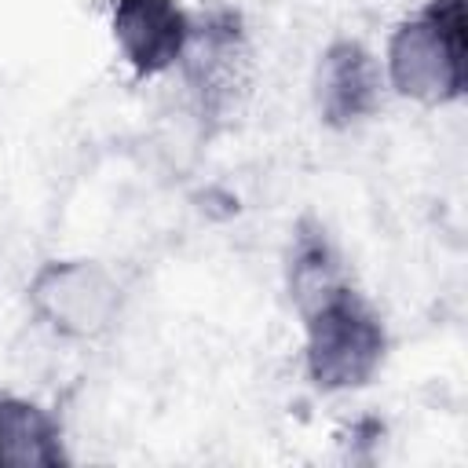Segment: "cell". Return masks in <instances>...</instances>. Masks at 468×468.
I'll use <instances>...</instances> for the list:
<instances>
[{
	"mask_svg": "<svg viewBox=\"0 0 468 468\" xmlns=\"http://www.w3.org/2000/svg\"><path fill=\"white\" fill-rule=\"evenodd\" d=\"M384 80L417 106H450L468 88V11L464 0H428L402 18L384 48Z\"/></svg>",
	"mask_w": 468,
	"mask_h": 468,
	"instance_id": "6da1fadb",
	"label": "cell"
},
{
	"mask_svg": "<svg viewBox=\"0 0 468 468\" xmlns=\"http://www.w3.org/2000/svg\"><path fill=\"white\" fill-rule=\"evenodd\" d=\"M303 369L318 391H358L377 380L388 358V325L380 311L358 292L340 289L325 303L300 314Z\"/></svg>",
	"mask_w": 468,
	"mask_h": 468,
	"instance_id": "7a4b0ae2",
	"label": "cell"
},
{
	"mask_svg": "<svg viewBox=\"0 0 468 468\" xmlns=\"http://www.w3.org/2000/svg\"><path fill=\"white\" fill-rule=\"evenodd\" d=\"M176 69L183 73L201 128L205 132L230 128L241 117L256 80L252 40L241 15L230 7H212L208 15H197Z\"/></svg>",
	"mask_w": 468,
	"mask_h": 468,
	"instance_id": "3957f363",
	"label": "cell"
},
{
	"mask_svg": "<svg viewBox=\"0 0 468 468\" xmlns=\"http://www.w3.org/2000/svg\"><path fill=\"white\" fill-rule=\"evenodd\" d=\"M26 307L48 333L84 344L117 325L124 289L95 256H55L44 260L26 282Z\"/></svg>",
	"mask_w": 468,
	"mask_h": 468,
	"instance_id": "277c9868",
	"label": "cell"
},
{
	"mask_svg": "<svg viewBox=\"0 0 468 468\" xmlns=\"http://www.w3.org/2000/svg\"><path fill=\"white\" fill-rule=\"evenodd\" d=\"M384 66L380 58L355 37H336L314 62L311 99L314 113L333 132H351L380 113L384 106Z\"/></svg>",
	"mask_w": 468,
	"mask_h": 468,
	"instance_id": "5b68a950",
	"label": "cell"
},
{
	"mask_svg": "<svg viewBox=\"0 0 468 468\" xmlns=\"http://www.w3.org/2000/svg\"><path fill=\"white\" fill-rule=\"evenodd\" d=\"M194 15L179 0H113L110 33L135 77L172 73L186 51Z\"/></svg>",
	"mask_w": 468,
	"mask_h": 468,
	"instance_id": "8992f818",
	"label": "cell"
},
{
	"mask_svg": "<svg viewBox=\"0 0 468 468\" xmlns=\"http://www.w3.org/2000/svg\"><path fill=\"white\" fill-rule=\"evenodd\" d=\"M347 285H355V278L344 263V252L336 249L325 223L303 212L289 230V249H285V292L292 311L307 314L311 307L325 303Z\"/></svg>",
	"mask_w": 468,
	"mask_h": 468,
	"instance_id": "52a82bcc",
	"label": "cell"
},
{
	"mask_svg": "<svg viewBox=\"0 0 468 468\" xmlns=\"http://www.w3.org/2000/svg\"><path fill=\"white\" fill-rule=\"evenodd\" d=\"M58 417L26 395H0V468H58L66 464Z\"/></svg>",
	"mask_w": 468,
	"mask_h": 468,
	"instance_id": "ba28073f",
	"label": "cell"
}]
</instances>
